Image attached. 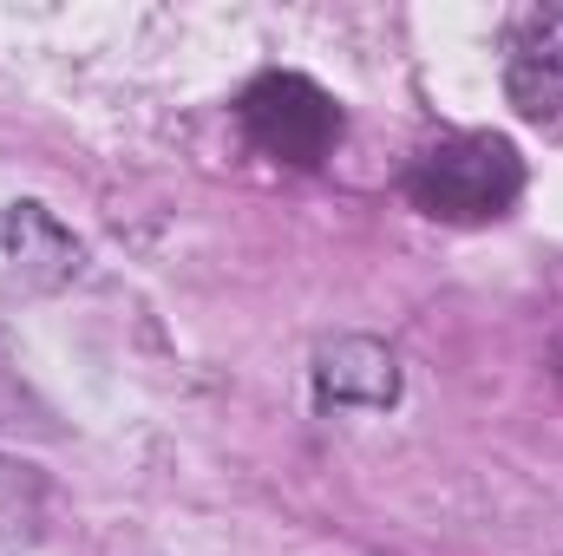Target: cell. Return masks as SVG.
<instances>
[{"mask_svg": "<svg viewBox=\"0 0 563 556\" xmlns=\"http://www.w3.org/2000/svg\"><path fill=\"white\" fill-rule=\"evenodd\" d=\"M505 92L525 119H558L563 112V7H531L511 26Z\"/></svg>", "mask_w": 563, "mask_h": 556, "instance_id": "obj_4", "label": "cell"}, {"mask_svg": "<svg viewBox=\"0 0 563 556\" xmlns=\"http://www.w3.org/2000/svg\"><path fill=\"white\" fill-rule=\"evenodd\" d=\"M314 400L328 413H387L400 400V360L374 334H328L314 347Z\"/></svg>", "mask_w": 563, "mask_h": 556, "instance_id": "obj_3", "label": "cell"}, {"mask_svg": "<svg viewBox=\"0 0 563 556\" xmlns=\"http://www.w3.org/2000/svg\"><path fill=\"white\" fill-rule=\"evenodd\" d=\"M525 190V157L498 132H459V138L426 144L407 164V197L413 210L439 223H492L518 203Z\"/></svg>", "mask_w": 563, "mask_h": 556, "instance_id": "obj_1", "label": "cell"}, {"mask_svg": "<svg viewBox=\"0 0 563 556\" xmlns=\"http://www.w3.org/2000/svg\"><path fill=\"white\" fill-rule=\"evenodd\" d=\"M0 263L40 288H66L86 276V243L46 203H0Z\"/></svg>", "mask_w": 563, "mask_h": 556, "instance_id": "obj_5", "label": "cell"}, {"mask_svg": "<svg viewBox=\"0 0 563 556\" xmlns=\"http://www.w3.org/2000/svg\"><path fill=\"white\" fill-rule=\"evenodd\" d=\"M236 119H243V132H250V144L263 157L301 164V170H314L341 144V105H334V92H321L301 73H263L243 92Z\"/></svg>", "mask_w": 563, "mask_h": 556, "instance_id": "obj_2", "label": "cell"}]
</instances>
